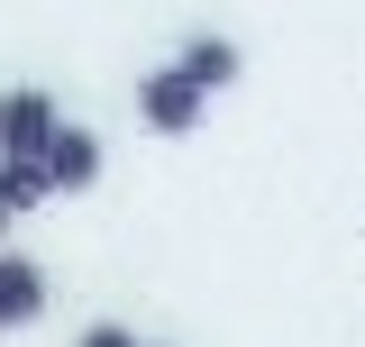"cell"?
Returning a JSON list of instances; mask_svg holds the SVG:
<instances>
[{"label": "cell", "mask_w": 365, "mask_h": 347, "mask_svg": "<svg viewBox=\"0 0 365 347\" xmlns=\"http://www.w3.org/2000/svg\"><path fill=\"white\" fill-rule=\"evenodd\" d=\"M46 137H55V101H46L37 83L0 91V156H37Z\"/></svg>", "instance_id": "obj_1"}, {"label": "cell", "mask_w": 365, "mask_h": 347, "mask_svg": "<svg viewBox=\"0 0 365 347\" xmlns=\"http://www.w3.org/2000/svg\"><path fill=\"white\" fill-rule=\"evenodd\" d=\"M137 119H146V129H165V137H182V129H201V91L165 64V74H146V83H137Z\"/></svg>", "instance_id": "obj_2"}, {"label": "cell", "mask_w": 365, "mask_h": 347, "mask_svg": "<svg viewBox=\"0 0 365 347\" xmlns=\"http://www.w3.org/2000/svg\"><path fill=\"white\" fill-rule=\"evenodd\" d=\"M37 165H46V183H55V192H83L91 174H101V137H91V129H64V119H55V137L37 146Z\"/></svg>", "instance_id": "obj_3"}, {"label": "cell", "mask_w": 365, "mask_h": 347, "mask_svg": "<svg viewBox=\"0 0 365 347\" xmlns=\"http://www.w3.org/2000/svg\"><path fill=\"white\" fill-rule=\"evenodd\" d=\"M46 311V274L28 256H0V329H19V320H37Z\"/></svg>", "instance_id": "obj_4"}, {"label": "cell", "mask_w": 365, "mask_h": 347, "mask_svg": "<svg viewBox=\"0 0 365 347\" xmlns=\"http://www.w3.org/2000/svg\"><path fill=\"white\" fill-rule=\"evenodd\" d=\"M174 74H182L192 91H201V101H210V91H220L228 74H237V46H228V37H192V46H182V64H174Z\"/></svg>", "instance_id": "obj_5"}, {"label": "cell", "mask_w": 365, "mask_h": 347, "mask_svg": "<svg viewBox=\"0 0 365 347\" xmlns=\"http://www.w3.org/2000/svg\"><path fill=\"white\" fill-rule=\"evenodd\" d=\"M55 183H46L37 156H0V211H19V201H46Z\"/></svg>", "instance_id": "obj_6"}, {"label": "cell", "mask_w": 365, "mask_h": 347, "mask_svg": "<svg viewBox=\"0 0 365 347\" xmlns=\"http://www.w3.org/2000/svg\"><path fill=\"white\" fill-rule=\"evenodd\" d=\"M83 347H137L128 329H110V320H101V329H83Z\"/></svg>", "instance_id": "obj_7"}, {"label": "cell", "mask_w": 365, "mask_h": 347, "mask_svg": "<svg viewBox=\"0 0 365 347\" xmlns=\"http://www.w3.org/2000/svg\"><path fill=\"white\" fill-rule=\"evenodd\" d=\"M0 228H9V211H0Z\"/></svg>", "instance_id": "obj_8"}]
</instances>
